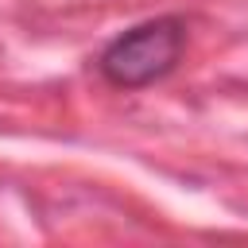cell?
<instances>
[{"label": "cell", "instance_id": "cell-1", "mask_svg": "<svg viewBox=\"0 0 248 248\" xmlns=\"http://www.w3.org/2000/svg\"><path fill=\"white\" fill-rule=\"evenodd\" d=\"M182 46H186V23L178 16H159L116 35L101 50L97 66L120 89H143L178 66Z\"/></svg>", "mask_w": 248, "mask_h": 248}]
</instances>
